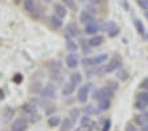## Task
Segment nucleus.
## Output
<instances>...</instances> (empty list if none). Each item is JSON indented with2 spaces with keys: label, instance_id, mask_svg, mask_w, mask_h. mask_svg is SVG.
<instances>
[{
  "label": "nucleus",
  "instance_id": "43",
  "mask_svg": "<svg viewBox=\"0 0 148 131\" xmlns=\"http://www.w3.org/2000/svg\"><path fill=\"white\" fill-rule=\"evenodd\" d=\"M54 110H56V109H54V107H53V106L50 107V109H48V110H46V111H45V112H46V115H50V114H52V112L54 111Z\"/></svg>",
  "mask_w": 148,
  "mask_h": 131
},
{
  "label": "nucleus",
  "instance_id": "26",
  "mask_svg": "<svg viewBox=\"0 0 148 131\" xmlns=\"http://www.w3.org/2000/svg\"><path fill=\"white\" fill-rule=\"evenodd\" d=\"M79 115H81V110L77 109V107H73V109H70V111H69V117H70L74 122L77 121Z\"/></svg>",
  "mask_w": 148,
  "mask_h": 131
},
{
  "label": "nucleus",
  "instance_id": "39",
  "mask_svg": "<svg viewBox=\"0 0 148 131\" xmlns=\"http://www.w3.org/2000/svg\"><path fill=\"white\" fill-rule=\"evenodd\" d=\"M139 86H140V89H143V90H148V77H145L144 80L140 82Z\"/></svg>",
  "mask_w": 148,
  "mask_h": 131
},
{
  "label": "nucleus",
  "instance_id": "21",
  "mask_svg": "<svg viewBox=\"0 0 148 131\" xmlns=\"http://www.w3.org/2000/svg\"><path fill=\"white\" fill-rule=\"evenodd\" d=\"M134 25H135V28H136V31H138V33L140 34L142 37H144V36H145V27H144V24H143L142 20L135 19V20H134Z\"/></svg>",
  "mask_w": 148,
  "mask_h": 131
},
{
  "label": "nucleus",
  "instance_id": "47",
  "mask_svg": "<svg viewBox=\"0 0 148 131\" xmlns=\"http://www.w3.org/2000/svg\"><path fill=\"white\" fill-rule=\"evenodd\" d=\"M15 3H16V4H18V3H20V0H15Z\"/></svg>",
  "mask_w": 148,
  "mask_h": 131
},
{
  "label": "nucleus",
  "instance_id": "23",
  "mask_svg": "<svg viewBox=\"0 0 148 131\" xmlns=\"http://www.w3.org/2000/svg\"><path fill=\"white\" fill-rule=\"evenodd\" d=\"M115 28H116V24H115L114 21H111V20H110V21H106L105 24L101 27V29H103V31L107 32V33H108V32H111L112 29H115Z\"/></svg>",
  "mask_w": 148,
  "mask_h": 131
},
{
  "label": "nucleus",
  "instance_id": "40",
  "mask_svg": "<svg viewBox=\"0 0 148 131\" xmlns=\"http://www.w3.org/2000/svg\"><path fill=\"white\" fill-rule=\"evenodd\" d=\"M40 118H41V117L38 115V114H36V112H34V114H31V121H29V122H31V123H36V122L40 121Z\"/></svg>",
  "mask_w": 148,
  "mask_h": 131
},
{
  "label": "nucleus",
  "instance_id": "22",
  "mask_svg": "<svg viewBox=\"0 0 148 131\" xmlns=\"http://www.w3.org/2000/svg\"><path fill=\"white\" fill-rule=\"evenodd\" d=\"M61 117L60 115H50L49 119H48V125L50 126V127H57V126L61 125Z\"/></svg>",
  "mask_w": 148,
  "mask_h": 131
},
{
  "label": "nucleus",
  "instance_id": "17",
  "mask_svg": "<svg viewBox=\"0 0 148 131\" xmlns=\"http://www.w3.org/2000/svg\"><path fill=\"white\" fill-rule=\"evenodd\" d=\"M110 106H111V99L110 98H102V99H99L98 101V110L99 111H105V110H108L110 109Z\"/></svg>",
  "mask_w": 148,
  "mask_h": 131
},
{
  "label": "nucleus",
  "instance_id": "11",
  "mask_svg": "<svg viewBox=\"0 0 148 131\" xmlns=\"http://www.w3.org/2000/svg\"><path fill=\"white\" fill-rule=\"evenodd\" d=\"M65 64H66V66H68L69 69H75L78 65H79V61H78V57L75 53H70L66 56V58H65Z\"/></svg>",
  "mask_w": 148,
  "mask_h": 131
},
{
  "label": "nucleus",
  "instance_id": "45",
  "mask_svg": "<svg viewBox=\"0 0 148 131\" xmlns=\"http://www.w3.org/2000/svg\"><path fill=\"white\" fill-rule=\"evenodd\" d=\"M42 1H44V3H45V4H50V3H52V1H53V0H42Z\"/></svg>",
  "mask_w": 148,
  "mask_h": 131
},
{
  "label": "nucleus",
  "instance_id": "9",
  "mask_svg": "<svg viewBox=\"0 0 148 131\" xmlns=\"http://www.w3.org/2000/svg\"><path fill=\"white\" fill-rule=\"evenodd\" d=\"M53 15H56L57 17L64 20L66 16H68V11H66V7L64 4L60 3H54L53 4Z\"/></svg>",
  "mask_w": 148,
  "mask_h": 131
},
{
  "label": "nucleus",
  "instance_id": "28",
  "mask_svg": "<svg viewBox=\"0 0 148 131\" xmlns=\"http://www.w3.org/2000/svg\"><path fill=\"white\" fill-rule=\"evenodd\" d=\"M81 126H91V127H94L92 126V121H91V118H90V115H85L81 118Z\"/></svg>",
  "mask_w": 148,
  "mask_h": 131
},
{
  "label": "nucleus",
  "instance_id": "3",
  "mask_svg": "<svg viewBox=\"0 0 148 131\" xmlns=\"http://www.w3.org/2000/svg\"><path fill=\"white\" fill-rule=\"evenodd\" d=\"M91 87H92L91 82H87V84L82 85V86L79 87V90H78V93H77L78 102L86 103V101L89 99V95H90V90H91Z\"/></svg>",
  "mask_w": 148,
  "mask_h": 131
},
{
  "label": "nucleus",
  "instance_id": "4",
  "mask_svg": "<svg viewBox=\"0 0 148 131\" xmlns=\"http://www.w3.org/2000/svg\"><path fill=\"white\" fill-rule=\"evenodd\" d=\"M23 7H24V11L27 13H29L33 17H38L40 11H38V7H37L34 0H24L23 1Z\"/></svg>",
  "mask_w": 148,
  "mask_h": 131
},
{
  "label": "nucleus",
  "instance_id": "20",
  "mask_svg": "<svg viewBox=\"0 0 148 131\" xmlns=\"http://www.w3.org/2000/svg\"><path fill=\"white\" fill-rule=\"evenodd\" d=\"M135 123L139 126H144L145 123H148V112H142V114H139V115L135 117Z\"/></svg>",
  "mask_w": 148,
  "mask_h": 131
},
{
  "label": "nucleus",
  "instance_id": "42",
  "mask_svg": "<svg viewBox=\"0 0 148 131\" xmlns=\"http://www.w3.org/2000/svg\"><path fill=\"white\" fill-rule=\"evenodd\" d=\"M118 34H119V28H118V27L115 29H112L111 32H108V36H110V37H115Z\"/></svg>",
  "mask_w": 148,
  "mask_h": 131
},
{
  "label": "nucleus",
  "instance_id": "16",
  "mask_svg": "<svg viewBox=\"0 0 148 131\" xmlns=\"http://www.w3.org/2000/svg\"><path fill=\"white\" fill-rule=\"evenodd\" d=\"M66 49L70 53H75L79 49V45H78V43H75L74 38H66Z\"/></svg>",
  "mask_w": 148,
  "mask_h": 131
},
{
  "label": "nucleus",
  "instance_id": "15",
  "mask_svg": "<svg viewBox=\"0 0 148 131\" xmlns=\"http://www.w3.org/2000/svg\"><path fill=\"white\" fill-rule=\"evenodd\" d=\"M69 82H70V84H73L74 86L81 85V84H82V73H79V72L71 73L70 77H69Z\"/></svg>",
  "mask_w": 148,
  "mask_h": 131
},
{
  "label": "nucleus",
  "instance_id": "29",
  "mask_svg": "<svg viewBox=\"0 0 148 131\" xmlns=\"http://www.w3.org/2000/svg\"><path fill=\"white\" fill-rule=\"evenodd\" d=\"M62 4H64L66 8L73 10V11H75V8H77V5H75V0H62Z\"/></svg>",
  "mask_w": 148,
  "mask_h": 131
},
{
  "label": "nucleus",
  "instance_id": "18",
  "mask_svg": "<svg viewBox=\"0 0 148 131\" xmlns=\"http://www.w3.org/2000/svg\"><path fill=\"white\" fill-rule=\"evenodd\" d=\"M108 60V56L106 53H102V54H98V56L92 57V61H94V68L95 66H101L103 64H106V61Z\"/></svg>",
  "mask_w": 148,
  "mask_h": 131
},
{
  "label": "nucleus",
  "instance_id": "30",
  "mask_svg": "<svg viewBox=\"0 0 148 131\" xmlns=\"http://www.w3.org/2000/svg\"><path fill=\"white\" fill-rule=\"evenodd\" d=\"M106 87L108 89V91H111V93L114 94L115 91L118 90V87H119V85H118L116 81H110L107 85H106Z\"/></svg>",
  "mask_w": 148,
  "mask_h": 131
},
{
  "label": "nucleus",
  "instance_id": "10",
  "mask_svg": "<svg viewBox=\"0 0 148 131\" xmlns=\"http://www.w3.org/2000/svg\"><path fill=\"white\" fill-rule=\"evenodd\" d=\"M95 20V17H94V13H92V11L90 10H83L82 12L79 13V21L82 23V24H90V23H92Z\"/></svg>",
  "mask_w": 148,
  "mask_h": 131
},
{
  "label": "nucleus",
  "instance_id": "48",
  "mask_svg": "<svg viewBox=\"0 0 148 131\" xmlns=\"http://www.w3.org/2000/svg\"><path fill=\"white\" fill-rule=\"evenodd\" d=\"M147 38H148V36H147Z\"/></svg>",
  "mask_w": 148,
  "mask_h": 131
},
{
  "label": "nucleus",
  "instance_id": "7",
  "mask_svg": "<svg viewBox=\"0 0 148 131\" xmlns=\"http://www.w3.org/2000/svg\"><path fill=\"white\" fill-rule=\"evenodd\" d=\"M111 98L112 97V93L111 91H108L107 87H102V89H97V90L92 91V95L91 98L92 99H95V101H99L102 99V98Z\"/></svg>",
  "mask_w": 148,
  "mask_h": 131
},
{
  "label": "nucleus",
  "instance_id": "2",
  "mask_svg": "<svg viewBox=\"0 0 148 131\" xmlns=\"http://www.w3.org/2000/svg\"><path fill=\"white\" fill-rule=\"evenodd\" d=\"M28 126H29V119L27 117H17L11 125V131H25Z\"/></svg>",
  "mask_w": 148,
  "mask_h": 131
},
{
  "label": "nucleus",
  "instance_id": "25",
  "mask_svg": "<svg viewBox=\"0 0 148 131\" xmlns=\"http://www.w3.org/2000/svg\"><path fill=\"white\" fill-rule=\"evenodd\" d=\"M36 106H34L33 103H25L24 106H23V111L28 112V114H34L36 112Z\"/></svg>",
  "mask_w": 148,
  "mask_h": 131
},
{
  "label": "nucleus",
  "instance_id": "14",
  "mask_svg": "<svg viewBox=\"0 0 148 131\" xmlns=\"http://www.w3.org/2000/svg\"><path fill=\"white\" fill-rule=\"evenodd\" d=\"M48 21H49L50 27H52L53 29H60V28H62V25H64V21H62V19L57 17L56 15L49 16V19H48Z\"/></svg>",
  "mask_w": 148,
  "mask_h": 131
},
{
  "label": "nucleus",
  "instance_id": "1",
  "mask_svg": "<svg viewBox=\"0 0 148 131\" xmlns=\"http://www.w3.org/2000/svg\"><path fill=\"white\" fill-rule=\"evenodd\" d=\"M120 66H122V61H120L119 57H112L107 64H103V65H101L98 69H95V70H94V74H97V75L111 74V73L116 72Z\"/></svg>",
  "mask_w": 148,
  "mask_h": 131
},
{
  "label": "nucleus",
  "instance_id": "12",
  "mask_svg": "<svg viewBox=\"0 0 148 131\" xmlns=\"http://www.w3.org/2000/svg\"><path fill=\"white\" fill-rule=\"evenodd\" d=\"M74 123H75V122H74L70 117H65V118L61 121V128H60V131H70V130H73Z\"/></svg>",
  "mask_w": 148,
  "mask_h": 131
},
{
  "label": "nucleus",
  "instance_id": "31",
  "mask_svg": "<svg viewBox=\"0 0 148 131\" xmlns=\"http://www.w3.org/2000/svg\"><path fill=\"white\" fill-rule=\"evenodd\" d=\"M83 65V68H91V66H94V61H92V57H85V58L82 60V62H81Z\"/></svg>",
  "mask_w": 148,
  "mask_h": 131
},
{
  "label": "nucleus",
  "instance_id": "37",
  "mask_svg": "<svg viewBox=\"0 0 148 131\" xmlns=\"http://www.w3.org/2000/svg\"><path fill=\"white\" fill-rule=\"evenodd\" d=\"M12 81L15 82V84H21V82H23V75L20 74V73H16V74L13 75Z\"/></svg>",
  "mask_w": 148,
  "mask_h": 131
},
{
  "label": "nucleus",
  "instance_id": "36",
  "mask_svg": "<svg viewBox=\"0 0 148 131\" xmlns=\"http://www.w3.org/2000/svg\"><path fill=\"white\" fill-rule=\"evenodd\" d=\"M110 128H111V119H106L101 131H110Z\"/></svg>",
  "mask_w": 148,
  "mask_h": 131
},
{
  "label": "nucleus",
  "instance_id": "41",
  "mask_svg": "<svg viewBox=\"0 0 148 131\" xmlns=\"http://www.w3.org/2000/svg\"><path fill=\"white\" fill-rule=\"evenodd\" d=\"M124 131H138V128L135 127V126L132 125V123H127L126 128H124Z\"/></svg>",
  "mask_w": 148,
  "mask_h": 131
},
{
  "label": "nucleus",
  "instance_id": "5",
  "mask_svg": "<svg viewBox=\"0 0 148 131\" xmlns=\"http://www.w3.org/2000/svg\"><path fill=\"white\" fill-rule=\"evenodd\" d=\"M64 33H65V37L66 38H75L81 34V31L75 23H69V24L65 27Z\"/></svg>",
  "mask_w": 148,
  "mask_h": 131
},
{
  "label": "nucleus",
  "instance_id": "34",
  "mask_svg": "<svg viewBox=\"0 0 148 131\" xmlns=\"http://www.w3.org/2000/svg\"><path fill=\"white\" fill-rule=\"evenodd\" d=\"M136 3L143 11H148V0H136Z\"/></svg>",
  "mask_w": 148,
  "mask_h": 131
},
{
  "label": "nucleus",
  "instance_id": "35",
  "mask_svg": "<svg viewBox=\"0 0 148 131\" xmlns=\"http://www.w3.org/2000/svg\"><path fill=\"white\" fill-rule=\"evenodd\" d=\"M147 106H148V105H145L144 102H142V101H138V99H136V102H135V107H136L138 110H142V111H144L145 107H147Z\"/></svg>",
  "mask_w": 148,
  "mask_h": 131
},
{
  "label": "nucleus",
  "instance_id": "44",
  "mask_svg": "<svg viewBox=\"0 0 148 131\" xmlns=\"http://www.w3.org/2000/svg\"><path fill=\"white\" fill-rule=\"evenodd\" d=\"M142 131H148V123H145L144 126H142Z\"/></svg>",
  "mask_w": 148,
  "mask_h": 131
},
{
  "label": "nucleus",
  "instance_id": "8",
  "mask_svg": "<svg viewBox=\"0 0 148 131\" xmlns=\"http://www.w3.org/2000/svg\"><path fill=\"white\" fill-rule=\"evenodd\" d=\"M101 27H102V25L99 24L98 20H94L92 23H90V24H86V25H85V33H86V34H90V36L98 34V32L101 31Z\"/></svg>",
  "mask_w": 148,
  "mask_h": 131
},
{
  "label": "nucleus",
  "instance_id": "32",
  "mask_svg": "<svg viewBox=\"0 0 148 131\" xmlns=\"http://www.w3.org/2000/svg\"><path fill=\"white\" fill-rule=\"evenodd\" d=\"M83 112H85L86 115H94V114L97 112V110H95V107L92 106V105H86L85 109H83Z\"/></svg>",
  "mask_w": 148,
  "mask_h": 131
},
{
  "label": "nucleus",
  "instance_id": "6",
  "mask_svg": "<svg viewBox=\"0 0 148 131\" xmlns=\"http://www.w3.org/2000/svg\"><path fill=\"white\" fill-rule=\"evenodd\" d=\"M40 97L41 98H54L56 97V86L53 84H48L40 90Z\"/></svg>",
  "mask_w": 148,
  "mask_h": 131
},
{
  "label": "nucleus",
  "instance_id": "13",
  "mask_svg": "<svg viewBox=\"0 0 148 131\" xmlns=\"http://www.w3.org/2000/svg\"><path fill=\"white\" fill-rule=\"evenodd\" d=\"M103 43H105V37H103L102 34H94V36H91V38L89 40V45L91 48L101 47Z\"/></svg>",
  "mask_w": 148,
  "mask_h": 131
},
{
  "label": "nucleus",
  "instance_id": "33",
  "mask_svg": "<svg viewBox=\"0 0 148 131\" xmlns=\"http://www.w3.org/2000/svg\"><path fill=\"white\" fill-rule=\"evenodd\" d=\"M116 77L119 78V80H122V81H124V80H127V77H128V73H127L124 69H120L119 72L116 73Z\"/></svg>",
  "mask_w": 148,
  "mask_h": 131
},
{
  "label": "nucleus",
  "instance_id": "27",
  "mask_svg": "<svg viewBox=\"0 0 148 131\" xmlns=\"http://www.w3.org/2000/svg\"><path fill=\"white\" fill-rule=\"evenodd\" d=\"M81 48H82L83 54H89L90 50H91V47L89 45V41L86 40H81Z\"/></svg>",
  "mask_w": 148,
  "mask_h": 131
},
{
  "label": "nucleus",
  "instance_id": "24",
  "mask_svg": "<svg viewBox=\"0 0 148 131\" xmlns=\"http://www.w3.org/2000/svg\"><path fill=\"white\" fill-rule=\"evenodd\" d=\"M136 99L142 101V102H144L145 105H148V90H143V91H140V93H138Z\"/></svg>",
  "mask_w": 148,
  "mask_h": 131
},
{
  "label": "nucleus",
  "instance_id": "46",
  "mask_svg": "<svg viewBox=\"0 0 148 131\" xmlns=\"http://www.w3.org/2000/svg\"><path fill=\"white\" fill-rule=\"evenodd\" d=\"M144 15H145V17H147V19H148V11H145V12H144Z\"/></svg>",
  "mask_w": 148,
  "mask_h": 131
},
{
  "label": "nucleus",
  "instance_id": "19",
  "mask_svg": "<svg viewBox=\"0 0 148 131\" xmlns=\"http://www.w3.org/2000/svg\"><path fill=\"white\" fill-rule=\"evenodd\" d=\"M74 89H75V86H74L73 84H70V82L64 84V86H62V95H64V97L71 95V94L74 93Z\"/></svg>",
  "mask_w": 148,
  "mask_h": 131
},
{
  "label": "nucleus",
  "instance_id": "38",
  "mask_svg": "<svg viewBox=\"0 0 148 131\" xmlns=\"http://www.w3.org/2000/svg\"><path fill=\"white\" fill-rule=\"evenodd\" d=\"M74 131H92L91 126H78L77 128H74Z\"/></svg>",
  "mask_w": 148,
  "mask_h": 131
}]
</instances>
